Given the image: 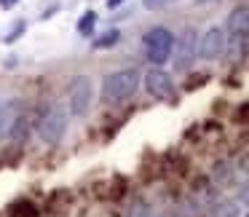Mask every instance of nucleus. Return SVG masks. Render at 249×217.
I'll return each instance as SVG.
<instances>
[{
    "label": "nucleus",
    "mask_w": 249,
    "mask_h": 217,
    "mask_svg": "<svg viewBox=\"0 0 249 217\" xmlns=\"http://www.w3.org/2000/svg\"><path fill=\"white\" fill-rule=\"evenodd\" d=\"M0 105H3V102H0Z\"/></svg>",
    "instance_id": "obj_20"
},
{
    "label": "nucleus",
    "mask_w": 249,
    "mask_h": 217,
    "mask_svg": "<svg viewBox=\"0 0 249 217\" xmlns=\"http://www.w3.org/2000/svg\"><path fill=\"white\" fill-rule=\"evenodd\" d=\"M145 89H147V94H150V97H156V99H172L174 97L172 78H169V72L158 70V67L145 75Z\"/></svg>",
    "instance_id": "obj_7"
},
{
    "label": "nucleus",
    "mask_w": 249,
    "mask_h": 217,
    "mask_svg": "<svg viewBox=\"0 0 249 217\" xmlns=\"http://www.w3.org/2000/svg\"><path fill=\"white\" fill-rule=\"evenodd\" d=\"M225 33H222L220 27H212V30H206L204 33V38L198 40V56L201 59H206V62H212V59H220L222 54H225Z\"/></svg>",
    "instance_id": "obj_5"
},
{
    "label": "nucleus",
    "mask_w": 249,
    "mask_h": 217,
    "mask_svg": "<svg viewBox=\"0 0 249 217\" xmlns=\"http://www.w3.org/2000/svg\"><path fill=\"white\" fill-rule=\"evenodd\" d=\"M142 46H145V54L153 65H163L174 51V35L166 27H153L150 33H145Z\"/></svg>",
    "instance_id": "obj_3"
},
{
    "label": "nucleus",
    "mask_w": 249,
    "mask_h": 217,
    "mask_svg": "<svg viewBox=\"0 0 249 217\" xmlns=\"http://www.w3.org/2000/svg\"><path fill=\"white\" fill-rule=\"evenodd\" d=\"M212 180H214L217 185H228L233 180V174H231V163H225V161H220V163H214V169H212Z\"/></svg>",
    "instance_id": "obj_11"
},
{
    "label": "nucleus",
    "mask_w": 249,
    "mask_h": 217,
    "mask_svg": "<svg viewBox=\"0 0 249 217\" xmlns=\"http://www.w3.org/2000/svg\"><path fill=\"white\" fill-rule=\"evenodd\" d=\"M67 131V113L62 105H49L38 118V137L46 145H56Z\"/></svg>",
    "instance_id": "obj_2"
},
{
    "label": "nucleus",
    "mask_w": 249,
    "mask_h": 217,
    "mask_svg": "<svg viewBox=\"0 0 249 217\" xmlns=\"http://www.w3.org/2000/svg\"><path fill=\"white\" fill-rule=\"evenodd\" d=\"M121 3H124V0H107V6H110V8H118Z\"/></svg>",
    "instance_id": "obj_19"
},
{
    "label": "nucleus",
    "mask_w": 249,
    "mask_h": 217,
    "mask_svg": "<svg viewBox=\"0 0 249 217\" xmlns=\"http://www.w3.org/2000/svg\"><path fill=\"white\" fill-rule=\"evenodd\" d=\"M169 3H174V0H142V6H145L147 11H156V8H163V6H169Z\"/></svg>",
    "instance_id": "obj_15"
},
{
    "label": "nucleus",
    "mask_w": 249,
    "mask_h": 217,
    "mask_svg": "<svg viewBox=\"0 0 249 217\" xmlns=\"http://www.w3.org/2000/svg\"><path fill=\"white\" fill-rule=\"evenodd\" d=\"M22 102H8V105H0V140L8 134H14L19 124H22Z\"/></svg>",
    "instance_id": "obj_8"
},
{
    "label": "nucleus",
    "mask_w": 249,
    "mask_h": 217,
    "mask_svg": "<svg viewBox=\"0 0 249 217\" xmlns=\"http://www.w3.org/2000/svg\"><path fill=\"white\" fill-rule=\"evenodd\" d=\"M137 86H140V72H137L134 67H129V70H118V72H110V75L102 81V99L107 105L126 102V99L137 91Z\"/></svg>",
    "instance_id": "obj_1"
},
{
    "label": "nucleus",
    "mask_w": 249,
    "mask_h": 217,
    "mask_svg": "<svg viewBox=\"0 0 249 217\" xmlns=\"http://www.w3.org/2000/svg\"><path fill=\"white\" fill-rule=\"evenodd\" d=\"M67 105L72 115H86L91 108V81L86 75H78L67 86Z\"/></svg>",
    "instance_id": "obj_4"
},
{
    "label": "nucleus",
    "mask_w": 249,
    "mask_h": 217,
    "mask_svg": "<svg viewBox=\"0 0 249 217\" xmlns=\"http://www.w3.org/2000/svg\"><path fill=\"white\" fill-rule=\"evenodd\" d=\"M247 46H249V33H231V38L225 40L228 59H231L233 65H238V62L244 59V54H247Z\"/></svg>",
    "instance_id": "obj_9"
},
{
    "label": "nucleus",
    "mask_w": 249,
    "mask_h": 217,
    "mask_svg": "<svg viewBox=\"0 0 249 217\" xmlns=\"http://www.w3.org/2000/svg\"><path fill=\"white\" fill-rule=\"evenodd\" d=\"M14 3H17V0H0V6H3V8H11Z\"/></svg>",
    "instance_id": "obj_18"
},
{
    "label": "nucleus",
    "mask_w": 249,
    "mask_h": 217,
    "mask_svg": "<svg viewBox=\"0 0 249 217\" xmlns=\"http://www.w3.org/2000/svg\"><path fill=\"white\" fill-rule=\"evenodd\" d=\"M94 22H97V14H94V11H86L81 19H78V33H81V35H91Z\"/></svg>",
    "instance_id": "obj_14"
},
{
    "label": "nucleus",
    "mask_w": 249,
    "mask_h": 217,
    "mask_svg": "<svg viewBox=\"0 0 249 217\" xmlns=\"http://www.w3.org/2000/svg\"><path fill=\"white\" fill-rule=\"evenodd\" d=\"M228 33H249V6H238L228 17Z\"/></svg>",
    "instance_id": "obj_10"
},
{
    "label": "nucleus",
    "mask_w": 249,
    "mask_h": 217,
    "mask_svg": "<svg viewBox=\"0 0 249 217\" xmlns=\"http://www.w3.org/2000/svg\"><path fill=\"white\" fill-rule=\"evenodd\" d=\"M241 201H249V182L241 188Z\"/></svg>",
    "instance_id": "obj_17"
},
{
    "label": "nucleus",
    "mask_w": 249,
    "mask_h": 217,
    "mask_svg": "<svg viewBox=\"0 0 249 217\" xmlns=\"http://www.w3.org/2000/svg\"><path fill=\"white\" fill-rule=\"evenodd\" d=\"M212 217H238V206L233 201H220V204L212 209Z\"/></svg>",
    "instance_id": "obj_13"
},
{
    "label": "nucleus",
    "mask_w": 249,
    "mask_h": 217,
    "mask_svg": "<svg viewBox=\"0 0 249 217\" xmlns=\"http://www.w3.org/2000/svg\"><path fill=\"white\" fill-rule=\"evenodd\" d=\"M118 40H121V33H118V30H107L105 35H99V38L94 40V49H113Z\"/></svg>",
    "instance_id": "obj_12"
},
{
    "label": "nucleus",
    "mask_w": 249,
    "mask_h": 217,
    "mask_svg": "<svg viewBox=\"0 0 249 217\" xmlns=\"http://www.w3.org/2000/svg\"><path fill=\"white\" fill-rule=\"evenodd\" d=\"M174 46H177L174 67H177V70H188V67L193 65V56L198 54V38H196V33H193V30H185Z\"/></svg>",
    "instance_id": "obj_6"
},
{
    "label": "nucleus",
    "mask_w": 249,
    "mask_h": 217,
    "mask_svg": "<svg viewBox=\"0 0 249 217\" xmlns=\"http://www.w3.org/2000/svg\"><path fill=\"white\" fill-rule=\"evenodd\" d=\"M241 172H244V174H249V150L241 156Z\"/></svg>",
    "instance_id": "obj_16"
}]
</instances>
